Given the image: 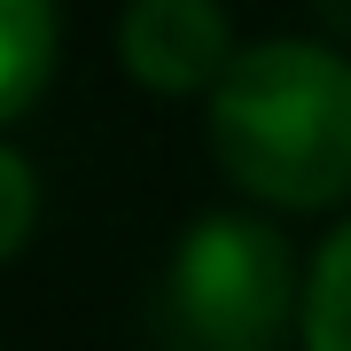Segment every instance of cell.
I'll return each instance as SVG.
<instances>
[{
    "mask_svg": "<svg viewBox=\"0 0 351 351\" xmlns=\"http://www.w3.org/2000/svg\"><path fill=\"white\" fill-rule=\"evenodd\" d=\"M211 156L265 211L351 203V55L258 39L211 86Z\"/></svg>",
    "mask_w": 351,
    "mask_h": 351,
    "instance_id": "1",
    "label": "cell"
},
{
    "mask_svg": "<svg viewBox=\"0 0 351 351\" xmlns=\"http://www.w3.org/2000/svg\"><path fill=\"white\" fill-rule=\"evenodd\" d=\"M297 313V250L250 211H211L180 234L172 328L195 351H265Z\"/></svg>",
    "mask_w": 351,
    "mask_h": 351,
    "instance_id": "2",
    "label": "cell"
},
{
    "mask_svg": "<svg viewBox=\"0 0 351 351\" xmlns=\"http://www.w3.org/2000/svg\"><path fill=\"white\" fill-rule=\"evenodd\" d=\"M117 55L149 94H211L242 47L219 0H133L117 16Z\"/></svg>",
    "mask_w": 351,
    "mask_h": 351,
    "instance_id": "3",
    "label": "cell"
},
{
    "mask_svg": "<svg viewBox=\"0 0 351 351\" xmlns=\"http://www.w3.org/2000/svg\"><path fill=\"white\" fill-rule=\"evenodd\" d=\"M55 78V0H0V125L24 117Z\"/></svg>",
    "mask_w": 351,
    "mask_h": 351,
    "instance_id": "4",
    "label": "cell"
},
{
    "mask_svg": "<svg viewBox=\"0 0 351 351\" xmlns=\"http://www.w3.org/2000/svg\"><path fill=\"white\" fill-rule=\"evenodd\" d=\"M304 351H351V219L320 242L304 274Z\"/></svg>",
    "mask_w": 351,
    "mask_h": 351,
    "instance_id": "5",
    "label": "cell"
},
{
    "mask_svg": "<svg viewBox=\"0 0 351 351\" xmlns=\"http://www.w3.org/2000/svg\"><path fill=\"white\" fill-rule=\"evenodd\" d=\"M32 226H39V172H32V156H16L0 141V265L32 242Z\"/></svg>",
    "mask_w": 351,
    "mask_h": 351,
    "instance_id": "6",
    "label": "cell"
},
{
    "mask_svg": "<svg viewBox=\"0 0 351 351\" xmlns=\"http://www.w3.org/2000/svg\"><path fill=\"white\" fill-rule=\"evenodd\" d=\"M313 8H320V24L336 39H351V0H313Z\"/></svg>",
    "mask_w": 351,
    "mask_h": 351,
    "instance_id": "7",
    "label": "cell"
}]
</instances>
